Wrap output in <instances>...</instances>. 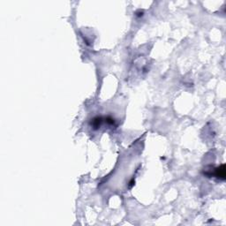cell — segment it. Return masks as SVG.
I'll list each match as a JSON object with an SVG mask.
<instances>
[{
  "mask_svg": "<svg viewBox=\"0 0 226 226\" xmlns=\"http://www.w3.org/2000/svg\"><path fill=\"white\" fill-rule=\"evenodd\" d=\"M214 175L221 180H224L225 179V166H224V164H222L221 166H219L215 170Z\"/></svg>",
  "mask_w": 226,
  "mask_h": 226,
  "instance_id": "cell-1",
  "label": "cell"
},
{
  "mask_svg": "<svg viewBox=\"0 0 226 226\" xmlns=\"http://www.w3.org/2000/svg\"><path fill=\"white\" fill-rule=\"evenodd\" d=\"M102 117H95L92 119L91 126L94 127V129H97L98 127H100L101 124H102Z\"/></svg>",
  "mask_w": 226,
  "mask_h": 226,
  "instance_id": "cell-2",
  "label": "cell"
}]
</instances>
